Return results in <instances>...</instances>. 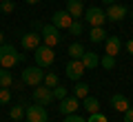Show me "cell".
<instances>
[{
  "instance_id": "cell-20",
  "label": "cell",
  "mask_w": 133,
  "mask_h": 122,
  "mask_svg": "<svg viewBox=\"0 0 133 122\" xmlns=\"http://www.w3.org/2000/svg\"><path fill=\"white\" fill-rule=\"evenodd\" d=\"M73 95H76L78 100H84L87 95H89V85H84V82L78 80V82H76V89H73Z\"/></svg>"
},
{
  "instance_id": "cell-30",
  "label": "cell",
  "mask_w": 133,
  "mask_h": 122,
  "mask_svg": "<svg viewBox=\"0 0 133 122\" xmlns=\"http://www.w3.org/2000/svg\"><path fill=\"white\" fill-rule=\"evenodd\" d=\"M64 122H87V120L80 118L78 113H71V115H64Z\"/></svg>"
},
{
  "instance_id": "cell-11",
  "label": "cell",
  "mask_w": 133,
  "mask_h": 122,
  "mask_svg": "<svg viewBox=\"0 0 133 122\" xmlns=\"http://www.w3.org/2000/svg\"><path fill=\"white\" fill-rule=\"evenodd\" d=\"M20 42H22V49L33 51L36 47H40V44H42V38H40V33L29 31V33H24V36H20Z\"/></svg>"
},
{
  "instance_id": "cell-2",
  "label": "cell",
  "mask_w": 133,
  "mask_h": 122,
  "mask_svg": "<svg viewBox=\"0 0 133 122\" xmlns=\"http://www.w3.org/2000/svg\"><path fill=\"white\" fill-rule=\"evenodd\" d=\"M33 58H36V65L40 69H47V67L53 65L56 60V53H53V47H47V44H40V47L33 49Z\"/></svg>"
},
{
  "instance_id": "cell-18",
  "label": "cell",
  "mask_w": 133,
  "mask_h": 122,
  "mask_svg": "<svg viewBox=\"0 0 133 122\" xmlns=\"http://www.w3.org/2000/svg\"><path fill=\"white\" fill-rule=\"evenodd\" d=\"M82 109H87L89 113H98V111H100V100H98V98H91V95H87V98L82 100Z\"/></svg>"
},
{
  "instance_id": "cell-29",
  "label": "cell",
  "mask_w": 133,
  "mask_h": 122,
  "mask_svg": "<svg viewBox=\"0 0 133 122\" xmlns=\"http://www.w3.org/2000/svg\"><path fill=\"white\" fill-rule=\"evenodd\" d=\"M87 122H109V120H107V115H102V113H89V120H87Z\"/></svg>"
},
{
  "instance_id": "cell-13",
  "label": "cell",
  "mask_w": 133,
  "mask_h": 122,
  "mask_svg": "<svg viewBox=\"0 0 133 122\" xmlns=\"http://www.w3.org/2000/svg\"><path fill=\"white\" fill-rule=\"evenodd\" d=\"M104 49H107V53L109 56H118L120 53V49H122V40H120L118 36H107V40H104Z\"/></svg>"
},
{
  "instance_id": "cell-23",
  "label": "cell",
  "mask_w": 133,
  "mask_h": 122,
  "mask_svg": "<svg viewBox=\"0 0 133 122\" xmlns=\"http://www.w3.org/2000/svg\"><path fill=\"white\" fill-rule=\"evenodd\" d=\"M42 85L44 87H49V89H53V87H58V75L56 73H44V78H42Z\"/></svg>"
},
{
  "instance_id": "cell-3",
  "label": "cell",
  "mask_w": 133,
  "mask_h": 122,
  "mask_svg": "<svg viewBox=\"0 0 133 122\" xmlns=\"http://www.w3.org/2000/svg\"><path fill=\"white\" fill-rule=\"evenodd\" d=\"M24 118L27 122H49V113L42 104L33 102V104H24Z\"/></svg>"
},
{
  "instance_id": "cell-7",
  "label": "cell",
  "mask_w": 133,
  "mask_h": 122,
  "mask_svg": "<svg viewBox=\"0 0 133 122\" xmlns=\"http://www.w3.org/2000/svg\"><path fill=\"white\" fill-rule=\"evenodd\" d=\"M66 78L69 80H73V82H78V80L82 78V75H84V65H82V60L80 58H71V62H69V65H66Z\"/></svg>"
},
{
  "instance_id": "cell-14",
  "label": "cell",
  "mask_w": 133,
  "mask_h": 122,
  "mask_svg": "<svg viewBox=\"0 0 133 122\" xmlns=\"http://www.w3.org/2000/svg\"><path fill=\"white\" fill-rule=\"evenodd\" d=\"M66 11H69V16L71 18H82V14H84V2L82 0H66Z\"/></svg>"
},
{
  "instance_id": "cell-17",
  "label": "cell",
  "mask_w": 133,
  "mask_h": 122,
  "mask_svg": "<svg viewBox=\"0 0 133 122\" xmlns=\"http://www.w3.org/2000/svg\"><path fill=\"white\" fill-rule=\"evenodd\" d=\"M89 40H91V42H104V40H107V31H104V27H91V31H89Z\"/></svg>"
},
{
  "instance_id": "cell-19",
  "label": "cell",
  "mask_w": 133,
  "mask_h": 122,
  "mask_svg": "<svg viewBox=\"0 0 133 122\" xmlns=\"http://www.w3.org/2000/svg\"><path fill=\"white\" fill-rule=\"evenodd\" d=\"M0 87H5V89L14 87V75H11V71L2 69V67H0Z\"/></svg>"
},
{
  "instance_id": "cell-6",
  "label": "cell",
  "mask_w": 133,
  "mask_h": 122,
  "mask_svg": "<svg viewBox=\"0 0 133 122\" xmlns=\"http://www.w3.org/2000/svg\"><path fill=\"white\" fill-rule=\"evenodd\" d=\"M40 33H42V44H47V47H56V44H60V40H62V36H60V31H58L53 24H44L42 29H40Z\"/></svg>"
},
{
  "instance_id": "cell-27",
  "label": "cell",
  "mask_w": 133,
  "mask_h": 122,
  "mask_svg": "<svg viewBox=\"0 0 133 122\" xmlns=\"http://www.w3.org/2000/svg\"><path fill=\"white\" fill-rule=\"evenodd\" d=\"M9 102H11V91L0 87V104H9Z\"/></svg>"
},
{
  "instance_id": "cell-9",
  "label": "cell",
  "mask_w": 133,
  "mask_h": 122,
  "mask_svg": "<svg viewBox=\"0 0 133 122\" xmlns=\"http://www.w3.org/2000/svg\"><path fill=\"white\" fill-rule=\"evenodd\" d=\"M129 14V9L124 5H118V2H113V5H109V9L104 11L107 20H111V22H120V20H124Z\"/></svg>"
},
{
  "instance_id": "cell-1",
  "label": "cell",
  "mask_w": 133,
  "mask_h": 122,
  "mask_svg": "<svg viewBox=\"0 0 133 122\" xmlns=\"http://www.w3.org/2000/svg\"><path fill=\"white\" fill-rule=\"evenodd\" d=\"M20 62H24V53H20L14 44H7V42L0 44V67L2 69H14Z\"/></svg>"
},
{
  "instance_id": "cell-34",
  "label": "cell",
  "mask_w": 133,
  "mask_h": 122,
  "mask_svg": "<svg viewBox=\"0 0 133 122\" xmlns=\"http://www.w3.org/2000/svg\"><path fill=\"white\" fill-rule=\"evenodd\" d=\"M2 42H5V33L0 31V44H2Z\"/></svg>"
},
{
  "instance_id": "cell-32",
  "label": "cell",
  "mask_w": 133,
  "mask_h": 122,
  "mask_svg": "<svg viewBox=\"0 0 133 122\" xmlns=\"http://www.w3.org/2000/svg\"><path fill=\"white\" fill-rule=\"evenodd\" d=\"M127 51L133 56V38H131V40H127Z\"/></svg>"
},
{
  "instance_id": "cell-33",
  "label": "cell",
  "mask_w": 133,
  "mask_h": 122,
  "mask_svg": "<svg viewBox=\"0 0 133 122\" xmlns=\"http://www.w3.org/2000/svg\"><path fill=\"white\" fill-rule=\"evenodd\" d=\"M24 2H27V5H38L40 0H24Z\"/></svg>"
},
{
  "instance_id": "cell-37",
  "label": "cell",
  "mask_w": 133,
  "mask_h": 122,
  "mask_svg": "<svg viewBox=\"0 0 133 122\" xmlns=\"http://www.w3.org/2000/svg\"><path fill=\"white\" fill-rule=\"evenodd\" d=\"M0 2H2V0H0Z\"/></svg>"
},
{
  "instance_id": "cell-26",
  "label": "cell",
  "mask_w": 133,
  "mask_h": 122,
  "mask_svg": "<svg viewBox=\"0 0 133 122\" xmlns=\"http://www.w3.org/2000/svg\"><path fill=\"white\" fill-rule=\"evenodd\" d=\"M53 98L56 100H62V98H66V87H62V85H58V87H53Z\"/></svg>"
},
{
  "instance_id": "cell-28",
  "label": "cell",
  "mask_w": 133,
  "mask_h": 122,
  "mask_svg": "<svg viewBox=\"0 0 133 122\" xmlns=\"http://www.w3.org/2000/svg\"><path fill=\"white\" fill-rule=\"evenodd\" d=\"M69 31H71V36H80V33H82V22H80V20H73L71 27H69Z\"/></svg>"
},
{
  "instance_id": "cell-12",
  "label": "cell",
  "mask_w": 133,
  "mask_h": 122,
  "mask_svg": "<svg viewBox=\"0 0 133 122\" xmlns=\"http://www.w3.org/2000/svg\"><path fill=\"white\" fill-rule=\"evenodd\" d=\"M71 22H73V18L71 16H69V11H56V14H53V18H51V24L56 29H69L71 27Z\"/></svg>"
},
{
  "instance_id": "cell-22",
  "label": "cell",
  "mask_w": 133,
  "mask_h": 122,
  "mask_svg": "<svg viewBox=\"0 0 133 122\" xmlns=\"http://www.w3.org/2000/svg\"><path fill=\"white\" fill-rule=\"evenodd\" d=\"M82 53H84V47H82L80 42H71L69 44V56L71 58H82Z\"/></svg>"
},
{
  "instance_id": "cell-25",
  "label": "cell",
  "mask_w": 133,
  "mask_h": 122,
  "mask_svg": "<svg viewBox=\"0 0 133 122\" xmlns=\"http://www.w3.org/2000/svg\"><path fill=\"white\" fill-rule=\"evenodd\" d=\"M14 9H16L14 0H2V2H0V11H2V14H14Z\"/></svg>"
},
{
  "instance_id": "cell-31",
  "label": "cell",
  "mask_w": 133,
  "mask_h": 122,
  "mask_svg": "<svg viewBox=\"0 0 133 122\" xmlns=\"http://www.w3.org/2000/svg\"><path fill=\"white\" fill-rule=\"evenodd\" d=\"M124 122H133V107H129L124 111Z\"/></svg>"
},
{
  "instance_id": "cell-10",
  "label": "cell",
  "mask_w": 133,
  "mask_h": 122,
  "mask_svg": "<svg viewBox=\"0 0 133 122\" xmlns=\"http://www.w3.org/2000/svg\"><path fill=\"white\" fill-rule=\"evenodd\" d=\"M58 109H60L62 115H71V113H76L78 109H80V100H78L76 95H71V98L66 95V98H62V100H60Z\"/></svg>"
},
{
  "instance_id": "cell-15",
  "label": "cell",
  "mask_w": 133,
  "mask_h": 122,
  "mask_svg": "<svg viewBox=\"0 0 133 122\" xmlns=\"http://www.w3.org/2000/svg\"><path fill=\"white\" fill-rule=\"evenodd\" d=\"M111 107H113L115 111L124 113L129 107H131V104H129V98H127L124 93H113V95H111Z\"/></svg>"
},
{
  "instance_id": "cell-5",
  "label": "cell",
  "mask_w": 133,
  "mask_h": 122,
  "mask_svg": "<svg viewBox=\"0 0 133 122\" xmlns=\"http://www.w3.org/2000/svg\"><path fill=\"white\" fill-rule=\"evenodd\" d=\"M82 16H84V20L91 27H104V22H107V16L100 7H89V9H84Z\"/></svg>"
},
{
  "instance_id": "cell-21",
  "label": "cell",
  "mask_w": 133,
  "mask_h": 122,
  "mask_svg": "<svg viewBox=\"0 0 133 122\" xmlns=\"http://www.w3.org/2000/svg\"><path fill=\"white\" fill-rule=\"evenodd\" d=\"M9 118H11V120H16V122H20V120L24 118V104L11 107V111H9Z\"/></svg>"
},
{
  "instance_id": "cell-24",
  "label": "cell",
  "mask_w": 133,
  "mask_h": 122,
  "mask_svg": "<svg viewBox=\"0 0 133 122\" xmlns=\"http://www.w3.org/2000/svg\"><path fill=\"white\" fill-rule=\"evenodd\" d=\"M100 67H104L107 71H111V69H113V67H115V58L107 53L104 58H100Z\"/></svg>"
},
{
  "instance_id": "cell-4",
  "label": "cell",
  "mask_w": 133,
  "mask_h": 122,
  "mask_svg": "<svg viewBox=\"0 0 133 122\" xmlns=\"http://www.w3.org/2000/svg\"><path fill=\"white\" fill-rule=\"evenodd\" d=\"M42 78H44V71L40 69L38 65H36V67H27V69H22V85L40 87V85H42Z\"/></svg>"
},
{
  "instance_id": "cell-8",
  "label": "cell",
  "mask_w": 133,
  "mask_h": 122,
  "mask_svg": "<svg viewBox=\"0 0 133 122\" xmlns=\"http://www.w3.org/2000/svg\"><path fill=\"white\" fill-rule=\"evenodd\" d=\"M53 100H56V98H53V91L49 89V87L40 85V87H36V89H33V102L42 104V107H49Z\"/></svg>"
},
{
  "instance_id": "cell-35",
  "label": "cell",
  "mask_w": 133,
  "mask_h": 122,
  "mask_svg": "<svg viewBox=\"0 0 133 122\" xmlns=\"http://www.w3.org/2000/svg\"><path fill=\"white\" fill-rule=\"evenodd\" d=\"M102 2H107V5H113V2H115V0H102Z\"/></svg>"
},
{
  "instance_id": "cell-16",
  "label": "cell",
  "mask_w": 133,
  "mask_h": 122,
  "mask_svg": "<svg viewBox=\"0 0 133 122\" xmlns=\"http://www.w3.org/2000/svg\"><path fill=\"white\" fill-rule=\"evenodd\" d=\"M80 60H82V65H84V69L87 71H93L95 69V67H98L100 65V58H98V53H93V51H87V49H84V53H82V58H80Z\"/></svg>"
},
{
  "instance_id": "cell-36",
  "label": "cell",
  "mask_w": 133,
  "mask_h": 122,
  "mask_svg": "<svg viewBox=\"0 0 133 122\" xmlns=\"http://www.w3.org/2000/svg\"><path fill=\"white\" fill-rule=\"evenodd\" d=\"M131 14H133V7H131Z\"/></svg>"
}]
</instances>
